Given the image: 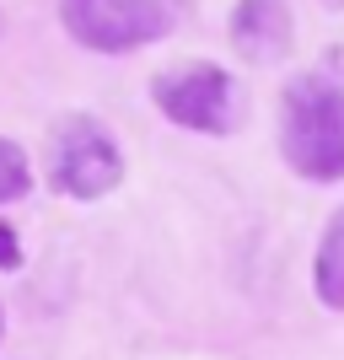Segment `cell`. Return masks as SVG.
Wrapping results in <instances>:
<instances>
[{
    "label": "cell",
    "instance_id": "1",
    "mask_svg": "<svg viewBox=\"0 0 344 360\" xmlns=\"http://www.w3.org/2000/svg\"><path fill=\"white\" fill-rule=\"evenodd\" d=\"M280 150L307 183L344 178V91L329 75H296L280 91Z\"/></svg>",
    "mask_w": 344,
    "mask_h": 360
},
{
    "label": "cell",
    "instance_id": "2",
    "mask_svg": "<svg viewBox=\"0 0 344 360\" xmlns=\"http://www.w3.org/2000/svg\"><path fill=\"white\" fill-rule=\"evenodd\" d=\"M49 183L65 199H108L124 183L119 140L108 135L103 119L91 113H65L49 140Z\"/></svg>",
    "mask_w": 344,
    "mask_h": 360
},
{
    "label": "cell",
    "instance_id": "3",
    "mask_svg": "<svg viewBox=\"0 0 344 360\" xmlns=\"http://www.w3.org/2000/svg\"><path fill=\"white\" fill-rule=\"evenodd\" d=\"M60 22L91 54H129L178 27V0H60Z\"/></svg>",
    "mask_w": 344,
    "mask_h": 360
},
{
    "label": "cell",
    "instance_id": "4",
    "mask_svg": "<svg viewBox=\"0 0 344 360\" xmlns=\"http://www.w3.org/2000/svg\"><path fill=\"white\" fill-rule=\"evenodd\" d=\"M151 103L162 108V119L199 129V135H231L237 129V81L221 65H172L151 81Z\"/></svg>",
    "mask_w": 344,
    "mask_h": 360
},
{
    "label": "cell",
    "instance_id": "5",
    "mask_svg": "<svg viewBox=\"0 0 344 360\" xmlns=\"http://www.w3.org/2000/svg\"><path fill=\"white\" fill-rule=\"evenodd\" d=\"M291 6L285 0H237L231 11V49L253 65H274L291 54Z\"/></svg>",
    "mask_w": 344,
    "mask_h": 360
},
{
    "label": "cell",
    "instance_id": "6",
    "mask_svg": "<svg viewBox=\"0 0 344 360\" xmlns=\"http://www.w3.org/2000/svg\"><path fill=\"white\" fill-rule=\"evenodd\" d=\"M312 285H317V296H323V307L344 312V210L329 221V231H323V242H317Z\"/></svg>",
    "mask_w": 344,
    "mask_h": 360
},
{
    "label": "cell",
    "instance_id": "7",
    "mask_svg": "<svg viewBox=\"0 0 344 360\" xmlns=\"http://www.w3.org/2000/svg\"><path fill=\"white\" fill-rule=\"evenodd\" d=\"M32 188V167H27V150L16 140H0V205H11Z\"/></svg>",
    "mask_w": 344,
    "mask_h": 360
},
{
    "label": "cell",
    "instance_id": "8",
    "mask_svg": "<svg viewBox=\"0 0 344 360\" xmlns=\"http://www.w3.org/2000/svg\"><path fill=\"white\" fill-rule=\"evenodd\" d=\"M0 269H22V237L11 221H0Z\"/></svg>",
    "mask_w": 344,
    "mask_h": 360
},
{
    "label": "cell",
    "instance_id": "9",
    "mask_svg": "<svg viewBox=\"0 0 344 360\" xmlns=\"http://www.w3.org/2000/svg\"><path fill=\"white\" fill-rule=\"evenodd\" d=\"M0 333H6V312H0Z\"/></svg>",
    "mask_w": 344,
    "mask_h": 360
}]
</instances>
